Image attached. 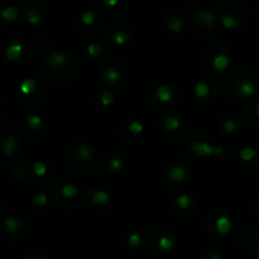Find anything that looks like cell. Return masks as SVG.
<instances>
[{"label":"cell","mask_w":259,"mask_h":259,"mask_svg":"<svg viewBox=\"0 0 259 259\" xmlns=\"http://www.w3.org/2000/svg\"><path fill=\"white\" fill-rule=\"evenodd\" d=\"M207 259H222V255H220L219 253L214 252V253H211V254L209 255V258H207Z\"/></svg>","instance_id":"d6a6232c"},{"label":"cell","mask_w":259,"mask_h":259,"mask_svg":"<svg viewBox=\"0 0 259 259\" xmlns=\"http://www.w3.org/2000/svg\"><path fill=\"white\" fill-rule=\"evenodd\" d=\"M96 14L94 12H85L81 17V23L83 25H91L96 22Z\"/></svg>","instance_id":"4316f807"},{"label":"cell","mask_w":259,"mask_h":259,"mask_svg":"<svg viewBox=\"0 0 259 259\" xmlns=\"http://www.w3.org/2000/svg\"><path fill=\"white\" fill-rule=\"evenodd\" d=\"M88 53L90 57H96V56H99L101 53V47L99 45H91L89 46L88 48Z\"/></svg>","instance_id":"4dcf8cb0"},{"label":"cell","mask_w":259,"mask_h":259,"mask_svg":"<svg viewBox=\"0 0 259 259\" xmlns=\"http://www.w3.org/2000/svg\"><path fill=\"white\" fill-rule=\"evenodd\" d=\"M245 120L249 125L259 126V101L252 103L245 110Z\"/></svg>","instance_id":"7c38bea8"},{"label":"cell","mask_w":259,"mask_h":259,"mask_svg":"<svg viewBox=\"0 0 259 259\" xmlns=\"http://www.w3.org/2000/svg\"><path fill=\"white\" fill-rule=\"evenodd\" d=\"M195 22L202 27L204 29L210 30L212 27H214V23H215V17L211 12L209 10H200L195 14Z\"/></svg>","instance_id":"ba28073f"},{"label":"cell","mask_w":259,"mask_h":259,"mask_svg":"<svg viewBox=\"0 0 259 259\" xmlns=\"http://www.w3.org/2000/svg\"><path fill=\"white\" fill-rule=\"evenodd\" d=\"M18 147V143L17 141H15L13 137H9V138L7 139V142H5V146H4V153L8 154V156H12L13 153H14L15 148Z\"/></svg>","instance_id":"484cf974"},{"label":"cell","mask_w":259,"mask_h":259,"mask_svg":"<svg viewBox=\"0 0 259 259\" xmlns=\"http://www.w3.org/2000/svg\"><path fill=\"white\" fill-rule=\"evenodd\" d=\"M103 77L106 82L113 83V85H119L121 80V72L119 68L113 67V66H111V62H108L104 65Z\"/></svg>","instance_id":"8992f818"},{"label":"cell","mask_w":259,"mask_h":259,"mask_svg":"<svg viewBox=\"0 0 259 259\" xmlns=\"http://www.w3.org/2000/svg\"><path fill=\"white\" fill-rule=\"evenodd\" d=\"M240 157L245 162H254L258 159V152H255L252 148H244L240 153Z\"/></svg>","instance_id":"cb8c5ba5"},{"label":"cell","mask_w":259,"mask_h":259,"mask_svg":"<svg viewBox=\"0 0 259 259\" xmlns=\"http://www.w3.org/2000/svg\"><path fill=\"white\" fill-rule=\"evenodd\" d=\"M238 85H237V91L235 93L240 96V98H250L252 95H254L255 91H257V82H255L254 78L250 75L244 72L238 73Z\"/></svg>","instance_id":"3957f363"},{"label":"cell","mask_w":259,"mask_h":259,"mask_svg":"<svg viewBox=\"0 0 259 259\" xmlns=\"http://www.w3.org/2000/svg\"><path fill=\"white\" fill-rule=\"evenodd\" d=\"M238 129V121L237 119H224L222 120V131H224V133L232 134L235 133V131Z\"/></svg>","instance_id":"44dd1931"},{"label":"cell","mask_w":259,"mask_h":259,"mask_svg":"<svg viewBox=\"0 0 259 259\" xmlns=\"http://www.w3.org/2000/svg\"><path fill=\"white\" fill-rule=\"evenodd\" d=\"M195 91H196V95L199 96L200 99H206L207 96L211 94V88L207 85L206 81L202 80V81H200L199 83H197Z\"/></svg>","instance_id":"ffe728a7"},{"label":"cell","mask_w":259,"mask_h":259,"mask_svg":"<svg viewBox=\"0 0 259 259\" xmlns=\"http://www.w3.org/2000/svg\"><path fill=\"white\" fill-rule=\"evenodd\" d=\"M27 17L28 20L33 24H37V23L40 22V13L38 10H28Z\"/></svg>","instance_id":"f1b7e54d"},{"label":"cell","mask_w":259,"mask_h":259,"mask_svg":"<svg viewBox=\"0 0 259 259\" xmlns=\"http://www.w3.org/2000/svg\"><path fill=\"white\" fill-rule=\"evenodd\" d=\"M222 24L228 29H235L240 25V19L235 15L229 14V13H224L222 15Z\"/></svg>","instance_id":"d6986e66"},{"label":"cell","mask_w":259,"mask_h":259,"mask_svg":"<svg viewBox=\"0 0 259 259\" xmlns=\"http://www.w3.org/2000/svg\"><path fill=\"white\" fill-rule=\"evenodd\" d=\"M128 244L129 247L137 248L139 244H141V235L136 232H132L128 237Z\"/></svg>","instance_id":"83f0119b"},{"label":"cell","mask_w":259,"mask_h":259,"mask_svg":"<svg viewBox=\"0 0 259 259\" xmlns=\"http://www.w3.org/2000/svg\"><path fill=\"white\" fill-rule=\"evenodd\" d=\"M125 132L131 133L132 136H139L143 132V124L137 120H131L125 124Z\"/></svg>","instance_id":"7402d4cb"},{"label":"cell","mask_w":259,"mask_h":259,"mask_svg":"<svg viewBox=\"0 0 259 259\" xmlns=\"http://www.w3.org/2000/svg\"><path fill=\"white\" fill-rule=\"evenodd\" d=\"M48 65L52 68H63L68 62V57L66 53L63 52H53L52 55H50L48 57Z\"/></svg>","instance_id":"4fadbf2b"},{"label":"cell","mask_w":259,"mask_h":259,"mask_svg":"<svg viewBox=\"0 0 259 259\" xmlns=\"http://www.w3.org/2000/svg\"><path fill=\"white\" fill-rule=\"evenodd\" d=\"M88 202L93 204L94 206H103V205H108L110 201V196L104 190H93V191L88 192Z\"/></svg>","instance_id":"52a82bcc"},{"label":"cell","mask_w":259,"mask_h":259,"mask_svg":"<svg viewBox=\"0 0 259 259\" xmlns=\"http://www.w3.org/2000/svg\"><path fill=\"white\" fill-rule=\"evenodd\" d=\"M190 169L186 167V163H174L167 169V176L171 181L182 182L189 177Z\"/></svg>","instance_id":"5b68a950"},{"label":"cell","mask_w":259,"mask_h":259,"mask_svg":"<svg viewBox=\"0 0 259 259\" xmlns=\"http://www.w3.org/2000/svg\"><path fill=\"white\" fill-rule=\"evenodd\" d=\"M255 212H257V215L259 217V200L257 201V204H255Z\"/></svg>","instance_id":"836d02e7"},{"label":"cell","mask_w":259,"mask_h":259,"mask_svg":"<svg viewBox=\"0 0 259 259\" xmlns=\"http://www.w3.org/2000/svg\"><path fill=\"white\" fill-rule=\"evenodd\" d=\"M103 164L105 166L106 172H110V174H119V172L123 169L124 162L123 159L118 158V157L109 156L106 157L105 161L103 162Z\"/></svg>","instance_id":"8fae6325"},{"label":"cell","mask_w":259,"mask_h":259,"mask_svg":"<svg viewBox=\"0 0 259 259\" xmlns=\"http://www.w3.org/2000/svg\"><path fill=\"white\" fill-rule=\"evenodd\" d=\"M76 153V157L77 159H81L82 163H93V159H94V151L89 144L86 143H81L76 147V149L73 151Z\"/></svg>","instance_id":"30bf717a"},{"label":"cell","mask_w":259,"mask_h":259,"mask_svg":"<svg viewBox=\"0 0 259 259\" xmlns=\"http://www.w3.org/2000/svg\"><path fill=\"white\" fill-rule=\"evenodd\" d=\"M58 195L63 199L62 202H61V204H63L65 200L75 199V197L78 195V189L75 186V185L63 184L55 190V196H58Z\"/></svg>","instance_id":"9c48e42d"},{"label":"cell","mask_w":259,"mask_h":259,"mask_svg":"<svg viewBox=\"0 0 259 259\" xmlns=\"http://www.w3.org/2000/svg\"><path fill=\"white\" fill-rule=\"evenodd\" d=\"M113 94L109 93L108 90H103L100 93V99H96V101H100L101 106H108L113 103Z\"/></svg>","instance_id":"d4e9b609"},{"label":"cell","mask_w":259,"mask_h":259,"mask_svg":"<svg viewBox=\"0 0 259 259\" xmlns=\"http://www.w3.org/2000/svg\"><path fill=\"white\" fill-rule=\"evenodd\" d=\"M166 24L168 25L169 29H172L174 32H180V30L182 29V27H184V19L172 15V17L166 18Z\"/></svg>","instance_id":"603a6c76"},{"label":"cell","mask_w":259,"mask_h":259,"mask_svg":"<svg viewBox=\"0 0 259 259\" xmlns=\"http://www.w3.org/2000/svg\"><path fill=\"white\" fill-rule=\"evenodd\" d=\"M258 255H259V248H258Z\"/></svg>","instance_id":"e575fe53"},{"label":"cell","mask_w":259,"mask_h":259,"mask_svg":"<svg viewBox=\"0 0 259 259\" xmlns=\"http://www.w3.org/2000/svg\"><path fill=\"white\" fill-rule=\"evenodd\" d=\"M33 204H34L35 206H39V205H46L47 204V196L43 194L35 195L34 199H33Z\"/></svg>","instance_id":"1f68e13d"},{"label":"cell","mask_w":259,"mask_h":259,"mask_svg":"<svg viewBox=\"0 0 259 259\" xmlns=\"http://www.w3.org/2000/svg\"><path fill=\"white\" fill-rule=\"evenodd\" d=\"M162 124H163L164 129H166L167 132H169V133H174V132L180 131V129H181L182 121L180 120L179 118H176V116L168 115V116H166L163 120H162Z\"/></svg>","instance_id":"ac0fdd59"},{"label":"cell","mask_w":259,"mask_h":259,"mask_svg":"<svg viewBox=\"0 0 259 259\" xmlns=\"http://www.w3.org/2000/svg\"><path fill=\"white\" fill-rule=\"evenodd\" d=\"M172 96H174V91L169 86H159L156 90V94H154V99L158 100L159 103L162 104H169L172 100Z\"/></svg>","instance_id":"9a60e30c"},{"label":"cell","mask_w":259,"mask_h":259,"mask_svg":"<svg viewBox=\"0 0 259 259\" xmlns=\"http://www.w3.org/2000/svg\"><path fill=\"white\" fill-rule=\"evenodd\" d=\"M46 172H47V166L43 162H37L34 164V174L37 176H43V175H46Z\"/></svg>","instance_id":"f546056e"},{"label":"cell","mask_w":259,"mask_h":259,"mask_svg":"<svg viewBox=\"0 0 259 259\" xmlns=\"http://www.w3.org/2000/svg\"><path fill=\"white\" fill-rule=\"evenodd\" d=\"M124 25L120 24V28L115 29V25H110L106 29V38L109 42L114 43V45H125L129 39V29H123Z\"/></svg>","instance_id":"277c9868"},{"label":"cell","mask_w":259,"mask_h":259,"mask_svg":"<svg viewBox=\"0 0 259 259\" xmlns=\"http://www.w3.org/2000/svg\"><path fill=\"white\" fill-rule=\"evenodd\" d=\"M192 204H194V200H192L191 196L186 194L180 195L174 201V206L177 211H189L191 209Z\"/></svg>","instance_id":"5bb4252c"},{"label":"cell","mask_w":259,"mask_h":259,"mask_svg":"<svg viewBox=\"0 0 259 259\" xmlns=\"http://www.w3.org/2000/svg\"><path fill=\"white\" fill-rule=\"evenodd\" d=\"M228 48L225 50L224 45H220L219 50H217V46L215 47L210 48L209 57H207V63L211 68H214L217 72L225 70L229 65V52H228Z\"/></svg>","instance_id":"7a4b0ae2"},{"label":"cell","mask_w":259,"mask_h":259,"mask_svg":"<svg viewBox=\"0 0 259 259\" xmlns=\"http://www.w3.org/2000/svg\"><path fill=\"white\" fill-rule=\"evenodd\" d=\"M149 242H151V245L154 248V249L159 250V252H169V250L174 249V238H172L171 232L166 229H158V232H156V229L151 230L148 233Z\"/></svg>","instance_id":"6da1fadb"},{"label":"cell","mask_w":259,"mask_h":259,"mask_svg":"<svg viewBox=\"0 0 259 259\" xmlns=\"http://www.w3.org/2000/svg\"><path fill=\"white\" fill-rule=\"evenodd\" d=\"M214 227L219 234H228V232H229L230 228H232V222H230L229 217L224 212V214L220 215L218 219H215Z\"/></svg>","instance_id":"2e32d148"},{"label":"cell","mask_w":259,"mask_h":259,"mask_svg":"<svg viewBox=\"0 0 259 259\" xmlns=\"http://www.w3.org/2000/svg\"><path fill=\"white\" fill-rule=\"evenodd\" d=\"M23 223L15 217H8L5 220V229L10 234H19L22 232Z\"/></svg>","instance_id":"e0dca14e"}]
</instances>
